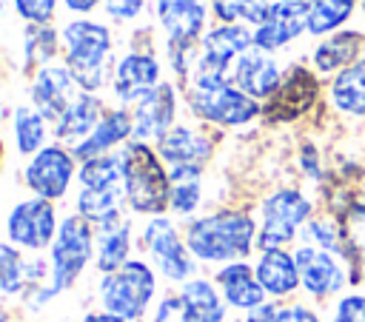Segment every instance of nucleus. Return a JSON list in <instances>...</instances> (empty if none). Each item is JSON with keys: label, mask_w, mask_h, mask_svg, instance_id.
Listing matches in <instances>:
<instances>
[{"label": "nucleus", "mask_w": 365, "mask_h": 322, "mask_svg": "<svg viewBox=\"0 0 365 322\" xmlns=\"http://www.w3.org/2000/svg\"><path fill=\"white\" fill-rule=\"evenodd\" d=\"M211 9L222 23H240L242 20V23L259 26L268 17L271 6L265 0H211Z\"/></svg>", "instance_id": "34"}, {"label": "nucleus", "mask_w": 365, "mask_h": 322, "mask_svg": "<svg viewBox=\"0 0 365 322\" xmlns=\"http://www.w3.org/2000/svg\"><path fill=\"white\" fill-rule=\"evenodd\" d=\"M128 137H134V120H131V111H128L125 105H120V108L106 111L103 120L97 123V128H94L77 148H71V154H74L80 162H86V160L111 154V148L128 142Z\"/></svg>", "instance_id": "20"}, {"label": "nucleus", "mask_w": 365, "mask_h": 322, "mask_svg": "<svg viewBox=\"0 0 365 322\" xmlns=\"http://www.w3.org/2000/svg\"><path fill=\"white\" fill-rule=\"evenodd\" d=\"M143 6H145V0H106V3H103L106 14H108L114 23H128V20L140 17V14H143Z\"/></svg>", "instance_id": "38"}, {"label": "nucleus", "mask_w": 365, "mask_h": 322, "mask_svg": "<svg viewBox=\"0 0 365 322\" xmlns=\"http://www.w3.org/2000/svg\"><path fill=\"white\" fill-rule=\"evenodd\" d=\"M0 322H6V316H3V313H0Z\"/></svg>", "instance_id": "47"}, {"label": "nucleus", "mask_w": 365, "mask_h": 322, "mask_svg": "<svg viewBox=\"0 0 365 322\" xmlns=\"http://www.w3.org/2000/svg\"><path fill=\"white\" fill-rule=\"evenodd\" d=\"M254 46V34L240 23H222L202 34L194 77H225L228 63Z\"/></svg>", "instance_id": "11"}, {"label": "nucleus", "mask_w": 365, "mask_h": 322, "mask_svg": "<svg viewBox=\"0 0 365 322\" xmlns=\"http://www.w3.org/2000/svg\"><path fill=\"white\" fill-rule=\"evenodd\" d=\"M120 165H123V191H125V205L134 214L143 217H163L168 211V197H171V180L168 168L160 160L157 148L140 140H128L120 151Z\"/></svg>", "instance_id": "2"}, {"label": "nucleus", "mask_w": 365, "mask_h": 322, "mask_svg": "<svg viewBox=\"0 0 365 322\" xmlns=\"http://www.w3.org/2000/svg\"><path fill=\"white\" fill-rule=\"evenodd\" d=\"M60 34L48 26H34V23H26L23 28V68H31V66H48L57 51H60Z\"/></svg>", "instance_id": "32"}, {"label": "nucleus", "mask_w": 365, "mask_h": 322, "mask_svg": "<svg viewBox=\"0 0 365 322\" xmlns=\"http://www.w3.org/2000/svg\"><path fill=\"white\" fill-rule=\"evenodd\" d=\"M174 114H177V88L163 80L148 97H143L134 111H131V120H134V137L131 140H140V142H148V140H160L163 134H168L174 128Z\"/></svg>", "instance_id": "15"}, {"label": "nucleus", "mask_w": 365, "mask_h": 322, "mask_svg": "<svg viewBox=\"0 0 365 322\" xmlns=\"http://www.w3.org/2000/svg\"><path fill=\"white\" fill-rule=\"evenodd\" d=\"M180 319L182 322H225V299L214 282L191 276L180 285Z\"/></svg>", "instance_id": "22"}, {"label": "nucleus", "mask_w": 365, "mask_h": 322, "mask_svg": "<svg viewBox=\"0 0 365 322\" xmlns=\"http://www.w3.org/2000/svg\"><path fill=\"white\" fill-rule=\"evenodd\" d=\"M211 140L188 125H174L168 134H163L157 140V154L160 160L171 168V165H205L211 160Z\"/></svg>", "instance_id": "21"}, {"label": "nucleus", "mask_w": 365, "mask_h": 322, "mask_svg": "<svg viewBox=\"0 0 365 322\" xmlns=\"http://www.w3.org/2000/svg\"><path fill=\"white\" fill-rule=\"evenodd\" d=\"M311 202L294 191V188H279L262 202V225L257 231V248L259 251H274L288 245L297 237V228L308 219Z\"/></svg>", "instance_id": "7"}, {"label": "nucleus", "mask_w": 365, "mask_h": 322, "mask_svg": "<svg viewBox=\"0 0 365 322\" xmlns=\"http://www.w3.org/2000/svg\"><path fill=\"white\" fill-rule=\"evenodd\" d=\"M74 174H77V157L71 154V148H66L60 142H48L43 151H37L29 160L23 180L34 197L57 202L66 197Z\"/></svg>", "instance_id": "9"}, {"label": "nucleus", "mask_w": 365, "mask_h": 322, "mask_svg": "<svg viewBox=\"0 0 365 322\" xmlns=\"http://www.w3.org/2000/svg\"><path fill=\"white\" fill-rule=\"evenodd\" d=\"M356 46H359V37L356 34H334L328 43H322L317 48V66L322 71H334L339 66H345L348 60H354L356 54Z\"/></svg>", "instance_id": "36"}, {"label": "nucleus", "mask_w": 365, "mask_h": 322, "mask_svg": "<svg viewBox=\"0 0 365 322\" xmlns=\"http://www.w3.org/2000/svg\"><path fill=\"white\" fill-rule=\"evenodd\" d=\"M3 6H6V0H0V14H3Z\"/></svg>", "instance_id": "44"}, {"label": "nucleus", "mask_w": 365, "mask_h": 322, "mask_svg": "<svg viewBox=\"0 0 365 322\" xmlns=\"http://www.w3.org/2000/svg\"><path fill=\"white\" fill-rule=\"evenodd\" d=\"M282 77L277 63L268 57V51L251 46L248 51H242L234 63V85L240 91H245L254 100H268L277 88H279Z\"/></svg>", "instance_id": "18"}, {"label": "nucleus", "mask_w": 365, "mask_h": 322, "mask_svg": "<svg viewBox=\"0 0 365 322\" xmlns=\"http://www.w3.org/2000/svg\"><path fill=\"white\" fill-rule=\"evenodd\" d=\"M94 242H97V231L88 219H83L80 214H68L66 219H60V228L48 254L51 294H63L74 288V282L80 279V274L94 256Z\"/></svg>", "instance_id": "5"}, {"label": "nucleus", "mask_w": 365, "mask_h": 322, "mask_svg": "<svg viewBox=\"0 0 365 322\" xmlns=\"http://www.w3.org/2000/svg\"><path fill=\"white\" fill-rule=\"evenodd\" d=\"M80 322H125V319H120L114 313H106V311H94V313H86Z\"/></svg>", "instance_id": "43"}, {"label": "nucleus", "mask_w": 365, "mask_h": 322, "mask_svg": "<svg viewBox=\"0 0 365 322\" xmlns=\"http://www.w3.org/2000/svg\"><path fill=\"white\" fill-rule=\"evenodd\" d=\"M154 17L165 31V46L194 48L208 20L205 0H154Z\"/></svg>", "instance_id": "13"}, {"label": "nucleus", "mask_w": 365, "mask_h": 322, "mask_svg": "<svg viewBox=\"0 0 365 322\" xmlns=\"http://www.w3.org/2000/svg\"><path fill=\"white\" fill-rule=\"evenodd\" d=\"M80 188H123V165L117 154H103L80 162L77 168Z\"/></svg>", "instance_id": "33"}, {"label": "nucleus", "mask_w": 365, "mask_h": 322, "mask_svg": "<svg viewBox=\"0 0 365 322\" xmlns=\"http://www.w3.org/2000/svg\"><path fill=\"white\" fill-rule=\"evenodd\" d=\"M63 66L71 71L74 83L83 94H97L111 68H108V51L114 46V37L106 23L74 17L63 26Z\"/></svg>", "instance_id": "3"}, {"label": "nucleus", "mask_w": 365, "mask_h": 322, "mask_svg": "<svg viewBox=\"0 0 365 322\" xmlns=\"http://www.w3.org/2000/svg\"><path fill=\"white\" fill-rule=\"evenodd\" d=\"M11 128H14V145L23 157H34L37 151H43L48 145L46 142L48 123L34 105H17L14 117H11Z\"/></svg>", "instance_id": "29"}, {"label": "nucleus", "mask_w": 365, "mask_h": 322, "mask_svg": "<svg viewBox=\"0 0 365 322\" xmlns=\"http://www.w3.org/2000/svg\"><path fill=\"white\" fill-rule=\"evenodd\" d=\"M274 322H319L314 311L305 305H277V319Z\"/></svg>", "instance_id": "40"}, {"label": "nucleus", "mask_w": 365, "mask_h": 322, "mask_svg": "<svg viewBox=\"0 0 365 322\" xmlns=\"http://www.w3.org/2000/svg\"><path fill=\"white\" fill-rule=\"evenodd\" d=\"M97 231V242H94V268L106 276L120 271L131 256V222L125 217L108 219L103 225L94 228Z\"/></svg>", "instance_id": "23"}, {"label": "nucleus", "mask_w": 365, "mask_h": 322, "mask_svg": "<svg viewBox=\"0 0 365 322\" xmlns=\"http://www.w3.org/2000/svg\"><path fill=\"white\" fill-rule=\"evenodd\" d=\"M168 180H171L168 211H174L177 217H191L202 199V168L200 165H171Z\"/></svg>", "instance_id": "27"}, {"label": "nucleus", "mask_w": 365, "mask_h": 322, "mask_svg": "<svg viewBox=\"0 0 365 322\" xmlns=\"http://www.w3.org/2000/svg\"><path fill=\"white\" fill-rule=\"evenodd\" d=\"M188 108L214 125H245L262 114L259 103L240 91L228 77H194L188 88Z\"/></svg>", "instance_id": "6"}, {"label": "nucleus", "mask_w": 365, "mask_h": 322, "mask_svg": "<svg viewBox=\"0 0 365 322\" xmlns=\"http://www.w3.org/2000/svg\"><path fill=\"white\" fill-rule=\"evenodd\" d=\"M317 100V80L305 68H291L288 77L279 83V88L268 97L262 114L271 123H288L308 111V105Z\"/></svg>", "instance_id": "17"}, {"label": "nucleus", "mask_w": 365, "mask_h": 322, "mask_svg": "<svg viewBox=\"0 0 365 322\" xmlns=\"http://www.w3.org/2000/svg\"><path fill=\"white\" fill-rule=\"evenodd\" d=\"M354 9V0H311V17H308V31L322 34L336 28Z\"/></svg>", "instance_id": "35"}, {"label": "nucleus", "mask_w": 365, "mask_h": 322, "mask_svg": "<svg viewBox=\"0 0 365 322\" xmlns=\"http://www.w3.org/2000/svg\"><path fill=\"white\" fill-rule=\"evenodd\" d=\"M103 114H106V111H103V103H100L97 94H80V97L66 108V114L54 123V137H57V142L77 148V145L97 128V123L103 120Z\"/></svg>", "instance_id": "25"}, {"label": "nucleus", "mask_w": 365, "mask_h": 322, "mask_svg": "<svg viewBox=\"0 0 365 322\" xmlns=\"http://www.w3.org/2000/svg\"><path fill=\"white\" fill-rule=\"evenodd\" d=\"M294 259H297V271H299V285L311 296H328L342 288V282H345L342 268L336 265V259L328 251L302 245V248H297Z\"/></svg>", "instance_id": "19"}, {"label": "nucleus", "mask_w": 365, "mask_h": 322, "mask_svg": "<svg viewBox=\"0 0 365 322\" xmlns=\"http://www.w3.org/2000/svg\"><path fill=\"white\" fill-rule=\"evenodd\" d=\"M331 322H365V296H345L339 299Z\"/></svg>", "instance_id": "39"}, {"label": "nucleus", "mask_w": 365, "mask_h": 322, "mask_svg": "<svg viewBox=\"0 0 365 322\" xmlns=\"http://www.w3.org/2000/svg\"><path fill=\"white\" fill-rule=\"evenodd\" d=\"M143 245L148 251V256L154 259L157 271L168 279V282H188L194 274V256L188 251V245L180 239L174 222L163 214V217H151L143 228Z\"/></svg>", "instance_id": "8"}, {"label": "nucleus", "mask_w": 365, "mask_h": 322, "mask_svg": "<svg viewBox=\"0 0 365 322\" xmlns=\"http://www.w3.org/2000/svg\"><path fill=\"white\" fill-rule=\"evenodd\" d=\"M185 245L200 262H242L257 245V225L245 211H214L188 222Z\"/></svg>", "instance_id": "1"}, {"label": "nucleus", "mask_w": 365, "mask_h": 322, "mask_svg": "<svg viewBox=\"0 0 365 322\" xmlns=\"http://www.w3.org/2000/svg\"><path fill=\"white\" fill-rule=\"evenodd\" d=\"M31 285V259L11 242H0V294L20 296Z\"/></svg>", "instance_id": "31"}, {"label": "nucleus", "mask_w": 365, "mask_h": 322, "mask_svg": "<svg viewBox=\"0 0 365 322\" xmlns=\"http://www.w3.org/2000/svg\"><path fill=\"white\" fill-rule=\"evenodd\" d=\"M157 294V274L145 259H128L100 279V305L125 322H140Z\"/></svg>", "instance_id": "4"}, {"label": "nucleus", "mask_w": 365, "mask_h": 322, "mask_svg": "<svg viewBox=\"0 0 365 322\" xmlns=\"http://www.w3.org/2000/svg\"><path fill=\"white\" fill-rule=\"evenodd\" d=\"M0 157H3V142H0Z\"/></svg>", "instance_id": "46"}, {"label": "nucleus", "mask_w": 365, "mask_h": 322, "mask_svg": "<svg viewBox=\"0 0 365 322\" xmlns=\"http://www.w3.org/2000/svg\"><path fill=\"white\" fill-rule=\"evenodd\" d=\"M57 228H60V222H57L54 202L40 199V197H31V199L17 202L9 211V217H6L9 242L14 248H23V251L51 248V242L57 237Z\"/></svg>", "instance_id": "10"}, {"label": "nucleus", "mask_w": 365, "mask_h": 322, "mask_svg": "<svg viewBox=\"0 0 365 322\" xmlns=\"http://www.w3.org/2000/svg\"><path fill=\"white\" fill-rule=\"evenodd\" d=\"M311 17V3L305 0H291V3H271L268 17L257 26L254 31V46L262 51H274L294 40L299 31L308 28Z\"/></svg>", "instance_id": "16"}, {"label": "nucleus", "mask_w": 365, "mask_h": 322, "mask_svg": "<svg viewBox=\"0 0 365 322\" xmlns=\"http://www.w3.org/2000/svg\"><path fill=\"white\" fill-rule=\"evenodd\" d=\"M125 191L123 188H80L77 194V214L88 219L94 228L123 217Z\"/></svg>", "instance_id": "28"}, {"label": "nucleus", "mask_w": 365, "mask_h": 322, "mask_svg": "<svg viewBox=\"0 0 365 322\" xmlns=\"http://www.w3.org/2000/svg\"><path fill=\"white\" fill-rule=\"evenodd\" d=\"M80 85L74 83L66 66H40L31 80V105L46 117V123H57L66 108L80 97Z\"/></svg>", "instance_id": "14"}, {"label": "nucleus", "mask_w": 365, "mask_h": 322, "mask_svg": "<svg viewBox=\"0 0 365 322\" xmlns=\"http://www.w3.org/2000/svg\"><path fill=\"white\" fill-rule=\"evenodd\" d=\"M66 3V9L68 11H74V14H88V11H94L100 3H106V0H63Z\"/></svg>", "instance_id": "42"}, {"label": "nucleus", "mask_w": 365, "mask_h": 322, "mask_svg": "<svg viewBox=\"0 0 365 322\" xmlns=\"http://www.w3.org/2000/svg\"><path fill=\"white\" fill-rule=\"evenodd\" d=\"M14 11L34 26H48L54 11H57V0H11Z\"/></svg>", "instance_id": "37"}, {"label": "nucleus", "mask_w": 365, "mask_h": 322, "mask_svg": "<svg viewBox=\"0 0 365 322\" xmlns=\"http://www.w3.org/2000/svg\"><path fill=\"white\" fill-rule=\"evenodd\" d=\"M217 285H220L222 299L237 311H254L265 302V291H262L254 268L245 265V262L222 265L217 271Z\"/></svg>", "instance_id": "24"}, {"label": "nucleus", "mask_w": 365, "mask_h": 322, "mask_svg": "<svg viewBox=\"0 0 365 322\" xmlns=\"http://www.w3.org/2000/svg\"><path fill=\"white\" fill-rule=\"evenodd\" d=\"M274 3H291V0H274Z\"/></svg>", "instance_id": "45"}, {"label": "nucleus", "mask_w": 365, "mask_h": 322, "mask_svg": "<svg viewBox=\"0 0 365 322\" xmlns=\"http://www.w3.org/2000/svg\"><path fill=\"white\" fill-rule=\"evenodd\" d=\"M334 105L348 114H365V60L348 66L331 85Z\"/></svg>", "instance_id": "30"}, {"label": "nucleus", "mask_w": 365, "mask_h": 322, "mask_svg": "<svg viewBox=\"0 0 365 322\" xmlns=\"http://www.w3.org/2000/svg\"><path fill=\"white\" fill-rule=\"evenodd\" d=\"M259 285L265 294L271 296H288L297 291L299 285V271H297V259L282 251V248H274V251H262L259 259H257V268H254Z\"/></svg>", "instance_id": "26"}, {"label": "nucleus", "mask_w": 365, "mask_h": 322, "mask_svg": "<svg viewBox=\"0 0 365 322\" xmlns=\"http://www.w3.org/2000/svg\"><path fill=\"white\" fill-rule=\"evenodd\" d=\"M274 319H277V305H271V302H262L259 308L248 311V316H245V322H274Z\"/></svg>", "instance_id": "41"}, {"label": "nucleus", "mask_w": 365, "mask_h": 322, "mask_svg": "<svg viewBox=\"0 0 365 322\" xmlns=\"http://www.w3.org/2000/svg\"><path fill=\"white\" fill-rule=\"evenodd\" d=\"M163 66L151 51H125L111 68V91L123 105H137L163 80Z\"/></svg>", "instance_id": "12"}]
</instances>
